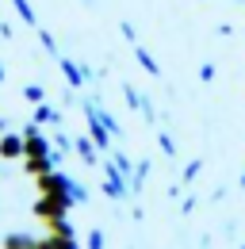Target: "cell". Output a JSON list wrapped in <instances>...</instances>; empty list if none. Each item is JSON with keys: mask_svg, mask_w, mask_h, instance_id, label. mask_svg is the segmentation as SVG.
<instances>
[{"mask_svg": "<svg viewBox=\"0 0 245 249\" xmlns=\"http://www.w3.org/2000/svg\"><path fill=\"white\" fill-rule=\"evenodd\" d=\"M65 207H69L65 199H58V196H46V192H42V199L35 203V211H38V218H46L50 226H54V222H61V215H65Z\"/></svg>", "mask_w": 245, "mask_h": 249, "instance_id": "1", "label": "cell"}, {"mask_svg": "<svg viewBox=\"0 0 245 249\" xmlns=\"http://www.w3.org/2000/svg\"><path fill=\"white\" fill-rule=\"evenodd\" d=\"M4 249H42V242L31 238V234H8V238H4Z\"/></svg>", "mask_w": 245, "mask_h": 249, "instance_id": "2", "label": "cell"}, {"mask_svg": "<svg viewBox=\"0 0 245 249\" xmlns=\"http://www.w3.org/2000/svg\"><path fill=\"white\" fill-rule=\"evenodd\" d=\"M27 150V142H19V138H4L0 142V157H19Z\"/></svg>", "mask_w": 245, "mask_h": 249, "instance_id": "3", "label": "cell"}, {"mask_svg": "<svg viewBox=\"0 0 245 249\" xmlns=\"http://www.w3.org/2000/svg\"><path fill=\"white\" fill-rule=\"evenodd\" d=\"M42 249H77V246H73V238H65V234H50V238L42 242Z\"/></svg>", "mask_w": 245, "mask_h": 249, "instance_id": "4", "label": "cell"}, {"mask_svg": "<svg viewBox=\"0 0 245 249\" xmlns=\"http://www.w3.org/2000/svg\"><path fill=\"white\" fill-rule=\"evenodd\" d=\"M88 249H104V234H100V230L88 234Z\"/></svg>", "mask_w": 245, "mask_h": 249, "instance_id": "5", "label": "cell"}]
</instances>
